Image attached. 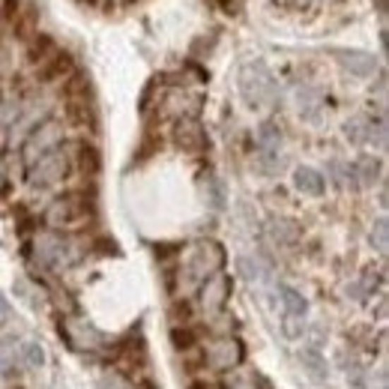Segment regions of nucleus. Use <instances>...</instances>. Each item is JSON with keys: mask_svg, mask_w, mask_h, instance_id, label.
<instances>
[{"mask_svg": "<svg viewBox=\"0 0 389 389\" xmlns=\"http://www.w3.org/2000/svg\"><path fill=\"white\" fill-rule=\"evenodd\" d=\"M16 354H18V362L24 369H42V362H45L42 345H36V342H24Z\"/></svg>", "mask_w": 389, "mask_h": 389, "instance_id": "obj_13", "label": "nucleus"}, {"mask_svg": "<svg viewBox=\"0 0 389 389\" xmlns=\"http://www.w3.org/2000/svg\"><path fill=\"white\" fill-rule=\"evenodd\" d=\"M204 359H207L210 369H216V371H231V369L240 366V359H243V345L237 342V338H231V335H222V338H216L213 345H207Z\"/></svg>", "mask_w": 389, "mask_h": 389, "instance_id": "obj_6", "label": "nucleus"}, {"mask_svg": "<svg viewBox=\"0 0 389 389\" xmlns=\"http://www.w3.org/2000/svg\"><path fill=\"white\" fill-rule=\"evenodd\" d=\"M171 338H174V345H177L180 350H186V347H189V345L195 342V335H192L189 330H186V326H183V330H180V326H174V333H171Z\"/></svg>", "mask_w": 389, "mask_h": 389, "instance_id": "obj_21", "label": "nucleus"}, {"mask_svg": "<svg viewBox=\"0 0 389 389\" xmlns=\"http://www.w3.org/2000/svg\"><path fill=\"white\" fill-rule=\"evenodd\" d=\"M78 168L84 174H96L99 171V153H96L93 147H87V144L78 147Z\"/></svg>", "mask_w": 389, "mask_h": 389, "instance_id": "obj_15", "label": "nucleus"}, {"mask_svg": "<svg viewBox=\"0 0 389 389\" xmlns=\"http://www.w3.org/2000/svg\"><path fill=\"white\" fill-rule=\"evenodd\" d=\"M371 243L378 246V252H381V255L386 252V219H381L378 225H374V231H371Z\"/></svg>", "mask_w": 389, "mask_h": 389, "instance_id": "obj_20", "label": "nucleus"}, {"mask_svg": "<svg viewBox=\"0 0 389 389\" xmlns=\"http://www.w3.org/2000/svg\"><path fill=\"white\" fill-rule=\"evenodd\" d=\"M90 213H93V204L87 201V195L69 192L52 201V207L45 210V225H52V228H81L90 219Z\"/></svg>", "mask_w": 389, "mask_h": 389, "instance_id": "obj_2", "label": "nucleus"}, {"mask_svg": "<svg viewBox=\"0 0 389 389\" xmlns=\"http://www.w3.org/2000/svg\"><path fill=\"white\" fill-rule=\"evenodd\" d=\"M338 60L357 75H371L374 72V57L366 52H338Z\"/></svg>", "mask_w": 389, "mask_h": 389, "instance_id": "obj_10", "label": "nucleus"}, {"mask_svg": "<svg viewBox=\"0 0 389 389\" xmlns=\"http://www.w3.org/2000/svg\"><path fill=\"white\" fill-rule=\"evenodd\" d=\"M228 297H231V279L225 273L210 275V279L201 285V309H204L210 318H216L219 311L225 309Z\"/></svg>", "mask_w": 389, "mask_h": 389, "instance_id": "obj_7", "label": "nucleus"}, {"mask_svg": "<svg viewBox=\"0 0 389 389\" xmlns=\"http://www.w3.org/2000/svg\"><path fill=\"white\" fill-rule=\"evenodd\" d=\"M234 389H255V386H249V383H240V386H234Z\"/></svg>", "mask_w": 389, "mask_h": 389, "instance_id": "obj_23", "label": "nucleus"}, {"mask_svg": "<svg viewBox=\"0 0 389 389\" xmlns=\"http://www.w3.org/2000/svg\"><path fill=\"white\" fill-rule=\"evenodd\" d=\"M69 69H72V57H69V54H60V52H54L52 57L45 60L42 81H54V78H60V75H66Z\"/></svg>", "mask_w": 389, "mask_h": 389, "instance_id": "obj_12", "label": "nucleus"}, {"mask_svg": "<svg viewBox=\"0 0 389 389\" xmlns=\"http://www.w3.org/2000/svg\"><path fill=\"white\" fill-rule=\"evenodd\" d=\"M12 359H16V338L4 335V338H0V369L9 371V362Z\"/></svg>", "mask_w": 389, "mask_h": 389, "instance_id": "obj_18", "label": "nucleus"}, {"mask_svg": "<svg viewBox=\"0 0 389 389\" xmlns=\"http://www.w3.org/2000/svg\"><path fill=\"white\" fill-rule=\"evenodd\" d=\"M299 359H303V366L311 371V378H315V381H323V378H326V369H323V362H321V357H318V350H303V354H299Z\"/></svg>", "mask_w": 389, "mask_h": 389, "instance_id": "obj_16", "label": "nucleus"}, {"mask_svg": "<svg viewBox=\"0 0 389 389\" xmlns=\"http://www.w3.org/2000/svg\"><path fill=\"white\" fill-rule=\"evenodd\" d=\"M0 318H12V309H9V303H6V297L4 294H0Z\"/></svg>", "mask_w": 389, "mask_h": 389, "instance_id": "obj_22", "label": "nucleus"}, {"mask_svg": "<svg viewBox=\"0 0 389 389\" xmlns=\"http://www.w3.org/2000/svg\"><path fill=\"white\" fill-rule=\"evenodd\" d=\"M219 4H231V0H219Z\"/></svg>", "mask_w": 389, "mask_h": 389, "instance_id": "obj_24", "label": "nucleus"}, {"mask_svg": "<svg viewBox=\"0 0 389 389\" xmlns=\"http://www.w3.org/2000/svg\"><path fill=\"white\" fill-rule=\"evenodd\" d=\"M60 335L66 338V345L75 350V354H87V350H96L105 345V335L96 330L90 321H81V318H69L60 326Z\"/></svg>", "mask_w": 389, "mask_h": 389, "instance_id": "obj_4", "label": "nucleus"}, {"mask_svg": "<svg viewBox=\"0 0 389 389\" xmlns=\"http://www.w3.org/2000/svg\"><path fill=\"white\" fill-rule=\"evenodd\" d=\"M69 174V153L66 150H52L48 156H42L36 165H30V183L45 189V186H54L60 183Z\"/></svg>", "mask_w": 389, "mask_h": 389, "instance_id": "obj_5", "label": "nucleus"}, {"mask_svg": "<svg viewBox=\"0 0 389 389\" xmlns=\"http://www.w3.org/2000/svg\"><path fill=\"white\" fill-rule=\"evenodd\" d=\"M273 237L282 243H294L297 240V228L294 222H273Z\"/></svg>", "mask_w": 389, "mask_h": 389, "instance_id": "obj_19", "label": "nucleus"}, {"mask_svg": "<svg viewBox=\"0 0 389 389\" xmlns=\"http://www.w3.org/2000/svg\"><path fill=\"white\" fill-rule=\"evenodd\" d=\"M52 54H54V42L48 40V36H40V40L30 45V60H36V64H45Z\"/></svg>", "mask_w": 389, "mask_h": 389, "instance_id": "obj_17", "label": "nucleus"}, {"mask_svg": "<svg viewBox=\"0 0 389 389\" xmlns=\"http://www.w3.org/2000/svg\"><path fill=\"white\" fill-rule=\"evenodd\" d=\"M350 171H354V177H359L362 186H371L378 177V159H359L357 165H350Z\"/></svg>", "mask_w": 389, "mask_h": 389, "instance_id": "obj_14", "label": "nucleus"}, {"mask_svg": "<svg viewBox=\"0 0 389 389\" xmlns=\"http://www.w3.org/2000/svg\"><path fill=\"white\" fill-rule=\"evenodd\" d=\"M225 263V249L213 240H201L198 246H192L189 258L183 263L180 279H186V287H195L201 282H207L210 275H216Z\"/></svg>", "mask_w": 389, "mask_h": 389, "instance_id": "obj_1", "label": "nucleus"}, {"mask_svg": "<svg viewBox=\"0 0 389 389\" xmlns=\"http://www.w3.org/2000/svg\"><path fill=\"white\" fill-rule=\"evenodd\" d=\"M294 186L303 195H311V198H321L326 192V180H323V174L315 171V168H297L294 171Z\"/></svg>", "mask_w": 389, "mask_h": 389, "instance_id": "obj_9", "label": "nucleus"}, {"mask_svg": "<svg viewBox=\"0 0 389 389\" xmlns=\"http://www.w3.org/2000/svg\"><path fill=\"white\" fill-rule=\"evenodd\" d=\"M279 294H282V306H285V311L291 318H303L306 315V297L299 294V291H294V287H287V285H282L279 287Z\"/></svg>", "mask_w": 389, "mask_h": 389, "instance_id": "obj_11", "label": "nucleus"}, {"mask_svg": "<svg viewBox=\"0 0 389 389\" xmlns=\"http://www.w3.org/2000/svg\"><path fill=\"white\" fill-rule=\"evenodd\" d=\"M174 144L183 147L186 153H201L207 147V135L195 117H183L177 123V129H174Z\"/></svg>", "mask_w": 389, "mask_h": 389, "instance_id": "obj_8", "label": "nucleus"}, {"mask_svg": "<svg viewBox=\"0 0 389 389\" xmlns=\"http://www.w3.org/2000/svg\"><path fill=\"white\" fill-rule=\"evenodd\" d=\"M60 141H64V129H60V123H54V120L40 123V126L30 129V135L24 138V147H21L24 165H28V168L36 165L42 156H48L52 150H57Z\"/></svg>", "mask_w": 389, "mask_h": 389, "instance_id": "obj_3", "label": "nucleus"}]
</instances>
